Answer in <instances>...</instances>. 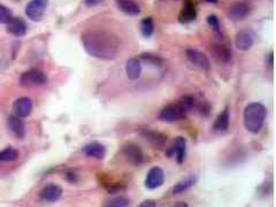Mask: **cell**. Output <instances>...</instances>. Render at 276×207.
Wrapping results in <instances>:
<instances>
[{
    "mask_svg": "<svg viewBox=\"0 0 276 207\" xmlns=\"http://www.w3.org/2000/svg\"><path fill=\"white\" fill-rule=\"evenodd\" d=\"M86 53L99 60H113L120 51V39L106 30H89L82 35Z\"/></svg>",
    "mask_w": 276,
    "mask_h": 207,
    "instance_id": "1",
    "label": "cell"
},
{
    "mask_svg": "<svg viewBox=\"0 0 276 207\" xmlns=\"http://www.w3.org/2000/svg\"><path fill=\"white\" fill-rule=\"evenodd\" d=\"M267 108L261 103L249 104L244 110V127L249 133L259 134L264 127Z\"/></svg>",
    "mask_w": 276,
    "mask_h": 207,
    "instance_id": "2",
    "label": "cell"
},
{
    "mask_svg": "<svg viewBox=\"0 0 276 207\" xmlns=\"http://www.w3.org/2000/svg\"><path fill=\"white\" fill-rule=\"evenodd\" d=\"M187 110L183 107V105L179 101H177V103L169 104L162 108L160 114H159V119L164 121V122L174 123L184 120L185 116H187Z\"/></svg>",
    "mask_w": 276,
    "mask_h": 207,
    "instance_id": "3",
    "label": "cell"
},
{
    "mask_svg": "<svg viewBox=\"0 0 276 207\" xmlns=\"http://www.w3.org/2000/svg\"><path fill=\"white\" fill-rule=\"evenodd\" d=\"M48 82V77L39 69H29L23 73L20 77V84L23 88H35L45 84Z\"/></svg>",
    "mask_w": 276,
    "mask_h": 207,
    "instance_id": "4",
    "label": "cell"
},
{
    "mask_svg": "<svg viewBox=\"0 0 276 207\" xmlns=\"http://www.w3.org/2000/svg\"><path fill=\"white\" fill-rule=\"evenodd\" d=\"M48 6L49 0H30L25 6V14L31 21L39 22L44 18Z\"/></svg>",
    "mask_w": 276,
    "mask_h": 207,
    "instance_id": "5",
    "label": "cell"
},
{
    "mask_svg": "<svg viewBox=\"0 0 276 207\" xmlns=\"http://www.w3.org/2000/svg\"><path fill=\"white\" fill-rule=\"evenodd\" d=\"M185 54H187L188 61L194 67L201 69V70H208L211 68V62H209L208 58L202 52L196 50V48H189L185 52Z\"/></svg>",
    "mask_w": 276,
    "mask_h": 207,
    "instance_id": "6",
    "label": "cell"
},
{
    "mask_svg": "<svg viewBox=\"0 0 276 207\" xmlns=\"http://www.w3.org/2000/svg\"><path fill=\"white\" fill-rule=\"evenodd\" d=\"M122 153L127 161L132 165H141L144 161V154L141 147L135 143H127L122 147Z\"/></svg>",
    "mask_w": 276,
    "mask_h": 207,
    "instance_id": "7",
    "label": "cell"
},
{
    "mask_svg": "<svg viewBox=\"0 0 276 207\" xmlns=\"http://www.w3.org/2000/svg\"><path fill=\"white\" fill-rule=\"evenodd\" d=\"M165 182V173L160 167H152L145 179V186L150 190L160 188Z\"/></svg>",
    "mask_w": 276,
    "mask_h": 207,
    "instance_id": "8",
    "label": "cell"
},
{
    "mask_svg": "<svg viewBox=\"0 0 276 207\" xmlns=\"http://www.w3.org/2000/svg\"><path fill=\"white\" fill-rule=\"evenodd\" d=\"M38 196L39 198L45 200V202L49 203L58 202L62 196V188L60 185H58V184L54 183L46 184L45 186H43L41 191H39Z\"/></svg>",
    "mask_w": 276,
    "mask_h": 207,
    "instance_id": "9",
    "label": "cell"
},
{
    "mask_svg": "<svg viewBox=\"0 0 276 207\" xmlns=\"http://www.w3.org/2000/svg\"><path fill=\"white\" fill-rule=\"evenodd\" d=\"M168 156H175L177 163L184 162L185 156H187V140L183 137H176L173 143V146L169 149Z\"/></svg>",
    "mask_w": 276,
    "mask_h": 207,
    "instance_id": "10",
    "label": "cell"
},
{
    "mask_svg": "<svg viewBox=\"0 0 276 207\" xmlns=\"http://www.w3.org/2000/svg\"><path fill=\"white\" fill-rule=\"evenodd\" d=\"M211 53L214 57L215 60L220 64H228L231 61V50L227 45L222 44V43H215L211 46Z\"/></svg>",
    "mask_w": 276,
    "mask_h": 207,
    "instance_id": "11",
    "label": "cell"
},
{
    "mask_svg": "<svg viewBox=\"0 0 276 207\" xmlns=\"http://www.w3.org/2000/svg\"><path fill=\"white\" fill-rule=\"evenodd\" d=\"M32 107H34V103L32 100L28 97H21L19 99H16L14 101V105H13V112L16 116L19 117H26L28 115L31 114Z\"/></svg>",
    "mask_w": 276,
    "mask_h": 207,
    "instance_id": "12",
    "label": "cell"
},
{
    "mask_svg": "<svg viewBox=\"0 0 276 207\" xmlns=\"http://www.w3.org/2000/svg\"><path fill=\"white\" fill-rule=\"evenodd\" d=\"M82 151L86 157L94 158V159H97V160L104 159L105 154H106L105 145L99 142H92V143L86 144V145L83 146Z\"/></svg>",
    "mask_w": 276,
    "mask_h": 207,
    "instance_id": "13",
    "label": "cell"
},
{
    "mask_svg": "<svg viewBox=\"0 0 276 207\" xmlns=\"http://www.w3.org/2000/svg\"><path fill=\"white\" fill-rule=\"evenodd\" d=\"M141 136L144 138L146 142L155 147H162L167 143V136L155 130H143Z\"/></svg>",
    "mask_w": 276,
    "mask_h": 207,
    "instance_id": "14",
    "label": "cell"
},
{
    "mask_svg": "<svg viewBox=\"0 0 276 207\" xmlns=\"http://www.w3.org/2000/svg\"><path fill=\"white\" fill-rule=\"evenodd\" d=\"M115 2L120 11L125 13V15L136 16L141 14V6L136 0H115Z\"/></svg>",
    "mask_w": 276,
    "mask_h": 207,
    "instance_id": "15",
    "label": "cell"
},
{
    "mask_svg": "<svg viewBox=\"0 0 276 207\" xmlns=\"http://www.w3.org/2000/svg\"><path fill=\"white\" fill-rule=\"evenodd\" d=\"M254 43V37L252 35L251 31L249 30H244L238 32L236 35V39H235V44L236 47L241 51H249L250 48L253 46Z\"/></svg>",
    "mask_w": 276,
    "mask_h": 207,
    "instance_id": "16",
    "label": "cell"
},
{
    "mask_svg": "<svg viewBox=\"0 0 276 207\" xmlns=\"http://www.w3.org/2000/svg\"><path fill=\"white\" fill-rule=\"evenodd\" d=\"M197 18V12H196L195 4L192 0H185L184 5H183L182 11L179 13L178 21L181 23H190L195 21Z\"/></svg>",
    "mask_w": 276,
    "mask_h": 207,
    "instance_id": "17",
    "label": "cell"
},
{
    "mask_svg": "<svg viewBox=\"0 0 276 207\" xmlns=\"http://www.w3.org/2000/svg\"><path fill=\"white\" fill-rule=\"evenodd\" d=\"M7 126L9 128V130L14 134L15 137L23 138L25 136V124L21 120V117L16 116V115L9 116V119L7 121Z\"/></svg>",
    "mask_w": 276,
    "mask_h": 207,
    "instance_id": "18",
    "label": "cell"
},
{
    "mask_svg": "<svg viewBox=\"0 0 276 207\" xmlns=\"http://www.w3.org/2000/svg\"><path fill=\"white\" fill-rule=\"evenodd\" d=\"M250 8L244 2H236V4L231 5L228 9V16L234 21H238V20L244 19L245 16L249 14Z\"/></svg>",
    "mask_w": 276,
    "mask_h": 207,
    "instance_id": "19",
    "label": "cell"
},
{
    "mask_svg": "<svg viewBox=\"0 0 276 207\" xmlns=\"http://www.w3.org/2000/svg\"><path fill=\"white\" fill-rule=\"evenodd\" d=\"M125 73H127L129 80H138L142 74L141 60L137 58H132L130 60H128L127 65H125Z\"/></svg>",
    "mask_w": 276,
    "mask_h": 207,
    "instance_id": "20",
    "label": "cell"
},
{
    "mask_svg": "<svg viewBox=\"0 0 276 207\" xmlns=\"http://www.w3.org/2000/svg\"><path fill=\"white\" fill-rule=\"evenodd\" d=\"M7 30L9 34L14 35L15 37H22L26 34V28L25 22L23 21L22 19H18V18H13L11 20V22L7 24Z\"/></svg>",
    "mask_w": 276,
    "mask_h": 207,
    "instance_id": "21",
    "label": "cell"
},
{
    "mask_svg": "<svg viewBox=\"0 0 276 207\" xmlns=\"http://www.w3.org/2000/svg\"><path fill=\"white\" fill-rule=\"evenodd\" d=\"M229 121H230V116H229V108L226 107L225 110L218 115V117H217V120H215L213 128H214L215 131L224 133V131L228 130Z\"/></svg>",
    "mask_w": 276,
    "mask_h": 207,
    "instance_id": "22",
    "label": "cell"
},
{
    "mask_svg": "<svg viewBox=\"0 0 276 207\" xmlns=\"http://www.w3.org/2000/svg\"><path fill=\"white\" fill-rule=\"evenodd\" d=\"M196 181H197V177L196 176H189L187 179L179 181L178 183L175 184L174 188H173V193H174V195H178V193L188 191L189 189L195 185Z\"/></svg>",
    "mask_w": 276,
    "mask_h": 207,
    "instance_id": "23",
    "label": "cell"
},
{
    "mask_svg": "<svg viewBox=\"0 0 276 207\" xmlns=\"http://www.w3.org/2000/svg\"><path fill=\"white\" fill-rule=\"evenodd\" d=\"M130 199L125 196H116L108 199L102 207H129L130 206Z\"/></svg>",
    "mask_w": 276,
    "mask_h": 207,
    "instance_id": "24",
    "label": "cell"
},
{
    "mask_svg": "<svg viewBox=\"0 0 276 207\" xmlns=\"http://www.w3.org/2000/svg\"><path fill=\"white\" fill-rule=\"evenodd\" d=\"M141 31H142V35L144 36V37H146V38L151 37V36L153 35V32H154V23H153L152 18H145L142 20Z\"/></svg>",
    "mask_w": 276,
    "mask_h": 207,
    "instance_id": "25",
    "label": "cell"
},
{
    "mask_svg": "<svg viewBox=\"0 0 276 207\" xmlns=\"http://www.w3.org/2000/svg\"><path fill=\"white\" fill-rule=\"evenodd\" d=\"M18 158V150L13 149V147H7V149L0 151V161H15Z\"/></svg>",
    "mask_w": 276,
    "mask_h": 207,
    "instance_id": "26",
    "label": "cell"
},
{
    "mask_svg": "<svg viewBox=\"0 0 276 207\" xmlns=\"http://www.w3.org/2000/svg\"><path fill=\"white\" fill-rule=\"evenodd\" d=\"M207 23H208L209 27H211L213 30H214L215 34H217L218 36H222L221 24H220V21H219V19H218L217 15L209 14L207 16Z\"/></svg>",
    "mask_w": 276,
    "mask_h": 207,
    "instance_id": "27",
    "label": "cell"
},
{
    "mask_svg": "<svg viewBox=\"0 0 276 207\" xmlns=\"http://www.w3.org/2000/svg\"><path fill=\"white\" fill-rule=\"evenodd\" d=\"M12 19L13 16L11 11H9L6 6L0 4V23H1V24H8Z\"/></svg>",
    "mask_w": 276,
    "mask_h": 207,
    "instance_id": "28",
    "label": "cell"
},
{
    "mask_svg": "<svg viewBox=\"0 0 276 207\" xmlns=\"http://www.w3.org/2000/svg\"><path fill=\"white\" fill-rule=\"evenodd\" d=\"M142 59L146 62H150V64H153V65H160L161 64V60L160 58L158 57H154V55H151V54H145L143 55Z\"/></svg>",
    "mask_w": 276,
    "mask_h": 207,
    "instance_id": "29",
    "label": "cell"
},
{
    "mask_svg": "<svg viewBox=\"0 0 276 207\" xmlns=\"http://www.w3.org/2000/svg\"><path fill=\"white\" fill-rule=\"evenodd\" d=\"M137 207H157V203H155L153 199H148L139 204Z\"/></svg>",
    "mask_w": 276,
    "mask_h": 207,
    "instance_id": "30",
    "label": "cell"
},
{
    "mask_svg": "<svg viewBox=\"0 0 276 207\" xmlns=\"http://www.w3.org/2000/svg\"><path fill=\"white\" fill-rule=\"evenodd\" d=\"M100 0H85V4L88 6H95L97 5Z\"/></svg>",
    "mask_w": 276,
    "mask_h": 207,
    "instance_id": "31",
    "label": "cell"
},
{
    "mask_svg": "<svg viewBox=\"0 0 276 207\" xmlns=\"http://www.w3.org/2000/svg\"><path fill=\"white\" fill-rule=\"evenodd\" d=\"M172 207H189V205L184 202H178V203H176L175 205H173Z\"/></svg>",
    "mask_w": 276,
    "mask_h": 207,
    "instance_id": "32",
    "label": "cell"
},
{
    "mask_svg": "<svg viewBox=\"0 0 276 207\" xmlns=\"http://www.w3.org/2000/svg\"><path fill=\"white\" fill-rule=\"evenodd\" d=\"M207 2H211V4H215V2H218L219 0H206Z\"/></svg>",
    "mask_w": 276,
    "mask_h": 207,
    "instance_id": "33",
    "label": "cell"
}]
</instances>
